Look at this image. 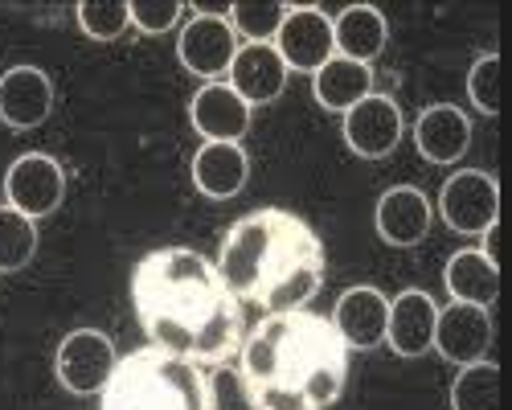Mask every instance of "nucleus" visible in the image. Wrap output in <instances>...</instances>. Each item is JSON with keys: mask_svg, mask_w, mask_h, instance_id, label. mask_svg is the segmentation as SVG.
I'll use <instances>...</instances> for the list:
<instances>
[{"mask_svg": "<svg viewBox=\"0 0 512 410\" xmlns=\"http://www.w3.org/2000/svg\"><path fill=\"white\" fill-rule=\"evenodd\" d=\"M132 308L156 349L193 365H226L246 337L242 304L193 246H160L136 263Z\"/></svg>", "mask_w": 512, "mask_h": 410, "instance_id": "nucleus-1", "label": "nucleus"}, {"mask_svg": "<svg viewBox=\"0 0 512 410\" xmlns=\"http://www.w3.org/2000/svg\"><path fill=\"white\" fill-rule=\"evenodd\" d=\"M213 267L242 308H259L263 316L308 308L328 271L320 234L279 205L242 214L226 230Z\"/></svg>", "mask_w": 512, "mask_h": 410, "instance_id": "nucleus-2", "label": "nucleus"}, {"mask_svg": "<svg viewBox=\"0 0 512 410\" xmlns=\"http://www.w3.org/2000/svg\"><path fill=\"white\" fill-rule=\"evenodd\" d=\"M238 374L259 410H328L345 394L349 349L328 316L279 312L242 337Z\"/></svg>", "mask_w": 512, "mask_h": 410, "instance_id": "nucleus-3", "label": "nucleus"}, {"mask_svg": "<svg viewBox=\"0 0 512 410\" xmlns=\"http://www.w3.org/2000/svg\"><path fill=\"white\" fill-rule=\"evenodd\" d=\"M99 398L103 410H209V378L201 365L148 345L119 357Z\"/></svg>", "mask_w": 512, "mask_h": 410, "instance_id": "nucleus-4", "label": "nucleus"}, {"mask_svg": "<svg viewBox=\"0 0 512 410\" xmlns=\"http://www.w3.org/2000/svg\"><path fill=\"white\" fill-rule=\"evenodd\" d=\"M115 365H119V353L103 328H74V333L62 337V345L54 353V374H58L62 390H70L78 398L103 394Z\"/></svg>", "mask_w": 512, "mask_h": 410, "instance_id": "nucleus-5", "label": "nucleus"}, {"mask_svg": "<svg viewBox=\"0 0 512 410\" xmlns=\"http://www.w3.org/2000/svg\"><path fill=\"white\" fill-rule=\"evenodd\" d=\"M439 218L447 230L480 238L492 222H500V181L484 169H459L439 189Z\"/></svg>", "mask_w": 512, "mask_h": 410, "instance_id": "nucleus-6", "label": "nucleus"}, {"mask_svg": "<svg viewBox=\"0 0 512 410\" xmlns=\"http://www.w3.org/2000/svg\"><path fill=\"white\" fill-rule=\"evenodd\" d=\"M66 201V169L50 152H25L5 173V205L21 210L25 218H50Z\"/></svg>", "mask_w": 512, "mask_h": 410, "instance_id": "nucleus-7", "label": "nucleus"}, {"mask_svg": "<svg viewBox=\"0 0 512 410\" xmlns=\"http://www.w3.org/2000/svg\"><path fill=\"white\" fill-rule=\"evenodd\" d=\"M238 46L242 41L234 37L230 21L213 13H189V21L177 33V58L201 82H226Z\"/></svg>", "mask_w": 512, "mask_h": 410, "instance_id": "nucleus-8", "label": "nucleus"}, {"mask_svg": "<svg viewBox=\"0 0 512 410\" xmlns=\"http://www.w3.org/2000/svg\"><path fill=\"white\" fill-rule=\"evenodd\" d=\"M271 46L279 50V58L291 74H316L336 54L332 17L320 5H291Z\"/></svg>", "mask_w": 512, "mask_h": 410, "instance_id": "nucleus-9", "label": "nucleus"}, {"mask_svg": "<svg viewBox=\"0 0 512 410\" xmlns=\"http://www.w3.org/2000/svg\"><path fill=\"white\" fill-rule=\"evenodd\" d=\"M340 119H345L340 123V132H345L349 152L361 156V160H386L406 136V115H402L398 99L381 95V91L361 99L353 111H345Z\"/></svg>", "mask_w": 512, "mask_h": 410, "instance_id": "nucleus-10", "label": "nucleus"}, {"mask_svg": "<svg viewBox=\"0 0 512 410\" xmlns=\"http://www.w3.org/2000/svg\"><path fill=\"white\" fill-rule=\"evenodd\" d=\"M332 328L336 337L345 341V349L353 353H369V349H381L386 345V324H390V296L381 292L373 283H357V287H345L336 296V308H332Z\"/></svg>", "mask_w": 512, "mask_h": 410, "instance_id": "nucleus-11", "label": "nucleus"}, {"mask_svg": "<svg viewBox=\"0 0 512 410\" xmlns=\"http://www.w3.org/2000/svg\"><path fill=\"white\" fill-rule=\"evenodd\" d=\"M54 115V78L41 66H9L0 74V123L13 132H33Z\"/></svg>", "mask_w": 512, "mask_h": 410, "instance_id": "nucleus-12", "label": "nucleus"}, {"mask_svg": "<svg viewBox=\"0 0 512 410\" xmlns=\"http://www.w3.org/2000/svg\"><path fill=\"white\" fill-rule=\"evenodd\" d=\"M492 308H476V304H447L439 308V324H435V353L451 365H476V361H488V349H492Z\"/></svg>", "mask_w": 512, "mask_h": 410, "instance_id": "nucleus-13", "label": "nucleus"}, {"mask_svg": "<svg viewBox=\"0 0 512 410\" xmlns=\"http://www.w3.org/2000/svg\"><path fill=\"white\" fill-rule=\"evenodd\" d=\"M250 119L254 107L238 99L230 82H205L189 99V123L201 136V144H242V136L250 132Z\"/></svg>", "mask_w": 512, "mask_h": 410, "instance_id": "nucleus-14", "label": "nucleus"}, {"mask_svg": "<svg viewBox=\"0 0 512 410\" xmlns=\"http://www.w3.org/2000/svg\"><path fill=\"white\" fill-rule=\"evenodd\" d=\"M431 222H435V205L418 185H394L377 197L373 226H377L381 242L398 246V251H410V246L426 242Z\"/></svg>", "mask_w": 512, "mask_h": 410, "instance_id": "nucleus-15", "label": "nucleus"}, {"mask_svg": "<svg viewBox=\"0 0 512 410\" xmlns=\"http://www.w3.org/2000/svg\"><path fill=\"white\" fill-rule=\"evenodd\" d=\"M414 148L426 164H459L472 148V119L455 103H431L414 119Z\"/></svg>", "mask_w": 512, "mask_h": 410, "instance_id": "nucleus-16", "label": "nucleus"}, {"mask_svg": "<svg viewBox=\"0 0 512 410\" xmlns=\"http://www.w3.org/2000/svg\"><path fill=\"white\" fill-rule=\"evenodd\" d=\"M435 324H439V304L422 287H406L390 300V324H386V345L398 357H422L435 345Z\"/></svg>", "mask_w": 512, "mask_h": 410, "instance_id": "nucleus-17", "label": "nucleus"}, {"mask_svg": "<svg viewBox=\"0 0 512 410\" xmlns=\"http://www.w3.org/2000/svg\"><path fill=\"white\" fill-rule=\"evenodd\" d=\"M287 78H291V70L283 66L275 46H238L230 74H226V82L238 91V99L250 107L275 103L287 91Z\"/></svg>", "mask_w": 512, "mask_h": 410, "instance_id": "nucleus-18", "label": "nucleus"}, {"mask_svg": "<svg viewBox=\"0 0 512 410\" xmlns=\"http://www.w3.org/2000/svg\"><path fill=\"white\" fill-rule=\"evenodd\" d=\"M189 177H193L201 197L230 201L250 181V152L242 144H201L193 164H189Z\"/></svg>", "mask_w": 512, "mask_h": 410, "instance_id": "nucleus-19", "label": "nucleus"}, {"mask_svg": "<svg viewBox=\"0 0 512 410\" xmlns=\"http://www.w3.org/2000/svg\"><path fill=\"white\" fill-rule=\"evenodd\" d=\"M332 41L340 58L373 66L390 41V21L377 5H345L332 17Z\"/></svg>", "mask_w": 512, "mask_h": 410, "instance_id": "nucleus-20", "label": "nucleus"}, {"mask_svg": "<svg viewBox=\"0 0 512 410\" xmlns=\"http://www.w3.org/2000/svg\"><path fill=\"white\" fill-rule=\"evenodd\" d=\"M377 87H373V66H361V62H349L332 54L316 74H312V95L324 111L332 115H345L353 111L361 99H369Z\"/></svg>", "mask_w": 512, "mask_h": 410, "instance_id": "nucleus-21", "label": "nucleus"}, {"mask_svg": "<svg viewBox=\"0 0 512 410\" xmlns=\"http://www.w3.org/2000/svg\"><path fill=\"white\" fill-rule=\"evenodd\" d=\"M443 283L447 296L455 304H476V308H492L500 300V267H492L476 246H463L455 251L443 267Z\"/></svg>", "mask_w": 512, "mask_h": 410, "instance_id": "nucleus-22", "label": "nucleus"}, {"mask_svg": "<svg viewBox=\"0 0 512 410\" xmlns=\"http://www.w3.org/2000/svg\"><path fill=\"white\" fill-rule=\"evenodd\" d=\"M287 9L291 5H283V0H234L226 21L242 46H271Z\"/></svg>", "mask_w": 512, "mask_h": 410, "instance_id": "nucleus-23", "label": "nucleus"}, {"mask_svg": "<svg viewBox=\"0 0 512 410\" xmlns=\"http://www.w3.org/2000/svg\"><path fill=\"white\" fill-rule=\"evenodd\" d=\"M451 410H500V365L476 361L463 365L451 382Z\"/></svg>", "mask_w": 512, "mask_h": 410, "instance_id": "nucleus-24", "label": "nucleus"}, {"mask_svg": "<svg viewBox=\"0 0 512 410\" xmlns=\"http://www.w3.org/2000/svg\"><path fill=\"white\" fill-rule=\"evenodd\" d=\"M37 242V222L13 210V205H0V275L25 271L37 255Z\"/></svg>", "mask_w": 512, "mask_h": 410, "instance_id": "nucleus-25", "label": "nucleus"}, {"mask_svg": "<svg viewBox=\"0 0 512 410\" xmlns=\"http://www.w3.org/2000/svg\"><path fill=\"white\" fill-rule=\"evenodd\" d=\"M74 17H78V29L95 41H115L132 29V9H127V0H82L74 9Z\"/></svg>", "mask_w": 512, "mask_h": 410, "instance_id": "nucleus-26", "label": "nucleus"}, {"mask_svg": "<svg viewBox=\"0 0 512 410\" xmlns=\"http://www.w3.org/2000/svg\"><path fill=\"white\" fill-rule=\"evenodd\" d=\"M467 99L480 115H500V54H484L467 70Z\"/></svg>", "mask_w": 512, "mask_h": 410, "instance_id": "nucleus-27", "label": "nucleus"}, {"mask_svg": "<svg viewBox=\"0 0 512 410\" xmlns=\"http://www.w3.org/2000/svg\"><path fill=\"white\" fill-rule=\"evenodd\" d=\"M127 9H132V29L148 37L173 33L189 13V5H181V0H127Z\"/></svg>", "mask_w": 512, "mask_h": 410, "instance_id": "nucleus-28", "label": "nucleus"}, {"mask_svg": "<svg viewBox=\"0 0 512 410\" xmlns=\"http://www.w3.org/2000/svg\"><path fill=\"white\" fill-rule=\"evenodd\" d=\"M209 410H259L238 365H213L209 374Z\"/></svg>", "mask_w": 512, "mask_h": 410, "instance_id": "nucleus-29", "label": "nucleus"}]
</instances>
